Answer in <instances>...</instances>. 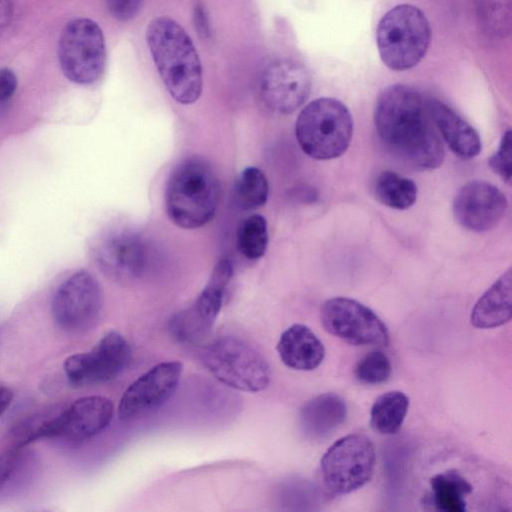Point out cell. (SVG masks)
Listing matches in <instances>:
<instances>
[{
  "label": "cell",
  "instance_id": "3957f363",
  "mask_svg": "<svg viewBox=\"0 0 512 512\" xmlns=\"http://www.w3.org/2000/svg\"><path fill=\"white\" fill-rule=\"evenodd\" d=\"M220 197L212 167L198 157L185 159L171 173L166 189V211L180 228L196 229L210 222Z\"/></svg>",
  "mask_w": 512,
  "mask_h": 512
},
{
  "label": "cell",
  "instance_id": "d4e9b609",
  "mask_svg": "<svg viewBox=\"0 0 512 512\" xmlns=\"http://www.w3.org/2000/svg\"><path fill=\"white\" fill-rule=\"evenodd\" d=\"M63 409L50 408L23 421L14 431L15 445L22 447L41 438L59 437Z\"/></svg>",
  "mask_w": 512,
  "mask_h": 512
},
{
  "label": "cell",
  "instance_id": "ba28073f",
  "mask_svg": "<svg viewBox=\"0 0 512 512\" xmlns=\"http://www.w3.org/2000/svg\"><path fill=\"white\" fill-rule=\"evenodd\" d=\"M63 74L77 84H91L101 76L106 58L100 26L88 18H76L63 28L58 42Z\"/></svg>",
  "mask_w": 512,
  "mask_h": 512
},
{
  "label": "cell",
  "instance_id": "484cf974",
  "mask_svg": "<svg viewBox=\"0 0 512 512\" xmlns=\"http://www.w3.org/2000/svg\"><path fill=\"white\" fill-rule=\"evenodd\" d=\"M268 194V180L260 169L247 167L241 172L235 186V199L239 208L257 209L266 203Z\"/></svg>",
  "mask_w": 512,
  "mask_h": 512
},
{
  "label": "cell",
  "instance_id": "7c38bea8",
  "mask_svg": "<svg viewBox=\"0 0 512 512\" xmlns=\"http://www.w3.org/2000/svg\"><path fill=\"white\" fill-rule=\"evenodd\" d=\"M130 359L131 348L127 340L120 333L110 331L91 351L69 356L64 362V372L74 386L104 383L117 377Z\"/></svg>",
  "mask_w": 512,
  "mask_h": 512
},
{
  "label": "cell",
  "instance_id": "44dd1931",
  "mask_svg": "<svg viewBox=\"0 0 512 512\" xmlns=\"http://www.w3.org/2000/svg\"><path fill=\"white\" fill-rule=\"evenodd\" d=\"M512 274L509 268L475 303L470 322L476 328H495L511 319Z\"/></svg>",
  "mask_w": 512,
  "mask_h": 512
},
{
  "label": "cell",
  "instance_id": "277c9868",
  "mask_svg": "<svg viewBox=\"0 0 512 512\" xmlns=\"http://www.w3.org/2000/svg\"><path fill=\"white\" fill-rule=\"evenodd\" d=\"M295 135L302 151L316 160L341 156L353 135L348 108L335 98L322 97L307 104L299 113Z\"/></svg>",
  "mask_w": 512,
  "mask_h": 512
},
{
  "label": "cell",
  "instance_id": "9a60e30c",
  "mask_svg": "<svg viewBox=\"0 0 512 512\" xmlns=\"http://www.w3.org/2000/svg\"><path fill=\"white\" fill-rule=\"evenodd\" d=\"M182 372L181 362L166 361L139 376L120 399L119 418L123 421L132 420L160 407L175 392Z\"/></svg>",
  "mask_w": 512,
  "mask_h": 512
},
{
  "label": "cell",
  "instance_id": "30bf717a",
  "mask_svg": "<svg viewBox=\"0 0 512 512\" xmlns=\"http://www.w3.org/2000/svg\"><path fill=\"white\" fill-rule=\"evenodd\" d=\"M103 295L98 281L81 270L61 283L52 299V316L56 324L69 333L85 332L99 319Z\"/></svg>",
  "mask_w": 512,
  "mask_h": 512
},
{
  "label": "cell",
  "instance_id": "5b68a950",
  "mask_svg": "<svg viewBox=\"0 0 512 512\" xmlns=\"http://www.w3.org/2000/svg\"><path fill=\"white\" fill-rule=\"evenodd\" d=\"M430 40L431 29L426 16L410 4L391 8L380 19L376 30L380 58L394 71L415 67L425 56Z\"/></svg>",
  "mask_w": 512,
  "mask_h": 512
},
{
  "label": "cell",
  "instance_id": "8fae6325",
  "mask_svg": "<svg viewBox=\"0 0 512 512\" xmlns=\"http://www.w3.org/2000/svg\"><path fill=\"white\" fill-rule=\"evenodd\" d=\"M323 327L332 335L357 346H386L389 332L369 307L348 297L326 300L320 311Z\"/></svg>",
  "mask_w": 512,
  "mask_h": 512
},
{
  "label": "cell",
  "instance_id": "52a82bcc",
  "mask_svg": "<svg viewBox=\"0 0 512 512\" xmlns=\"http://www.w3.org/2000/svg\"><path fill=\"white\" fill-rule=\"evenodd\" d=\"M375 464L372 441L363 434H348L334 442L321 458L323 485L334 496L356 491L370 481Z\"/></svg>",
  "mask_w": 512,
  "mask_h": 512
},
{
  "label": "cell",
  "instance_id": "7402d4cb",
  "mask_svg": "<svg viewBox=\"0 0 512 512\" xmlns=\"http://www.w3.org/2000/svg\"><path fill=\"white\" fill-rule=\"evenodd\" d=\"M430 504L441 512H464L467 509L466 497L473 487L457 471L449 470L434 475L430 479Z\"/></svg>",
  "mask_w": 512,
  "mask_h": 512
},
{
  "label": "cell",
  "instance_id": "4fadbf2b",
  "mask_svg": "<svg viewBox=\"0 0 512 512\" xmlns=\"http://www.w3.org/2000/svg\"><path fill=\"white\" fill-rule=\"evenodd\" d=\"M92 255L103 274L121 283L142 276L148 262L145 241L138 233L126 228L101 234L93 243Z\"/></svg>",
  "mask_w": 512,
  "mask_h": 512
},
{
  "label": "cell",
  "instance_id": "603a6c76",
  "mask_svg": "<svg viewBox=\"0 0 512 512\" xmlns=\"http://www.w3.org/2000/svg\"><path fill=\"white\" fill-rule=\"evenodd\" d=\"M409 398L401 391H389L378 396L370 410V425L382 435L397 433L406 417Z\"/></svg>",
  "mask_w": 512,
  "mask_h": 512
},
{
  "label": "cell",
  "instance_id": "f1b7e54d",
  "mask_svg": "<svg viewBox=\"0 0 512 512\" xmlns=\"http://www.w3.org/2000/svg\"><path fill=\"white\" fill-rule=\"evenodd\" d=\"M488 164L496 174L510 184L512 176V134L510 129L503 134L499 148L489 158Z\"/></svg>",
  "mask_w": 512,
  "mask_h": 512
},
{
  "label": "cell",
  "instance_id": "4316f807",
  "mask_svg": "<svg viewBox=\"0 0 512 512\" xmlns=\"http://www.w3.org/2000/svg\"><path fill=\"white\" fill-rule=\"evenodd\" d=\"M268 242L267 222L262 215H250L240 224L237 231V247L247 259H260L266 252Z\"/></svg>",
  "mask_w": 512,
  "mask_h": 512
},
{
  "label": "cell",
  "instance_id": "ffe728a7",
  "mask_svg": "<svg viewBox=\"0 0 512 512\" xmlns=\"http://www.w3.org/2000/svg\"><path fill=\"white\" fill-rule=\"evenodd\" d=\"M431 113L441 138L454 154L462 159H471L480 153L479 134L451 107L431 98Z\"/></svg>",
  "mask_w": 512,
  "mask_h": 512
},
{
  "label": "cell",
  "instance_id": "9c48e42d",
  "mask_svg": "<svg viewBox=\"0 0 512 512\" xmlns=\"http://www.w3.org/2000/svg\"><path fill=\"white\" fill-rule=\"evenodd\" d=\"M232 276L233 266L230 260L220 259L193 305L172 317L169 328L178 341L195 344L209 336Z\"/></svg>",
  "mask_w": 512,
  "mask_h": 512
},
{
  "label": "cell",
  "instance_id": "83f0119b",
  "mask_svg": "<svg viewBox=\"0 0 512 512\" xmlns=\"http://www.w3.org/2000/svg\"><path fill=\"white\" fill-rule=\"evenodd\" d=\"M391 372L392 366L390 359L380 350H373L367 353L357 363L354 370L356 379L368 385H377L386 382Z\"/></svg>",
  "mask_w": 512,
  "mask_h": 512
},
{
  "label": "cell",
  "instance_id": "ac0fdd59",
  "mask_svg": "<svg viewBox=\"0 0 512 512\" xmlns=\"http://www.w3.org/2000/svg\"><path fill=\"white\" fill-rule=\"evenodd\" d=\"M347 417V405L335 393H323L308 400L299 411V427L310 440H323L336 431Z\"/></svg>",
  "mask_w": 512,
  "mask_h": 512
},
{
  "label": "cell",
  "instance_id": "8992f818",
  "mask_svg": "<svg viewBox=\"0 0 512 512\" xmlns=\"http://www.w3.org/2000/svg\"><path fill=\"white\" fill-rule=\"evenodd\" d=\"M203 362L219 382L235 390L259 392L270 383L271 370L265 358L233 335L211 341L204 349Z\"/></svg>",
  "mask_w": 512,
  "mask_h": 512
},
{
  "label": "cell",
  "instance_id": "836d02e7",
  "mask_svg": "<svg viewBox=\"0 0 512 512\" xmlns=\"http://www.w3.org/2000/svg\"><path fill=\"white\" fill-rule=\"evenodd\" d=\"M12 399V391L5 386H0V418L10 406Z\"/></svg>",
  "mask_w": 512,
  "mask_h": 512
},
{
  "label": "cell",
  "instance_id": "e0dca14e",
  "mask_svg": "<svg viewBox=\"0 0 512 512\" xmlns=\"http://www.w3.org/2000/svg\"><path fill=\"white\" fill-rule=\"evenodd\" d=\"M114 405L104 396H86L74 401L62 412L59 437L83 441L103 432L111 423Z\"/></svg>",
  "mask_w": 512,
  "mask_h": 512
},
{
  "label": "cell",
  "instance_id": "d6986e66",
  "mask_svg": "<svg viewBox=\"0 0 512 512\" xmlns=\"http://www.w3.org/2000/svg\"><path fill=\"white\" fill-rule=\"evenodd\" d=\"M277 352L284 365L297 371L316 369L325 356V348L320 339L309 327L299 323L282 332Z\"/></svg>",
  "mask_w": 512,
  "mask_h": 512
},
{
  "label": "cell",
  "instance_id": "2e32d148",
  "mask_svg": "<svg viewBox=\"0 0 512 512\" xmlns=\"http://www.w3.org/2000/svg\"><path fill=\"white\" fill-rule=\"evenodd\" d=\"M508 202L501 190L486 181H471L455 195L453 213L456 221L474 232L495 228L504 217Z\"/></svg>",
  "mask_w": 512,
  "mask_h": 512
},
{
  "label": "cell",
  "instance_id": "4dcf8cb0",
  "mask_svg": "<svg viewBox=\"0 0 512 512\" xmlns=\"http://www.w3.org/2000/svg\"><path fill=\"white\" fill-rule=\"evenodd\" d=\"M143 0H106L109 13L117 20L128 21L140 10Z\"/></svg>",
  "mask_w": 512,
  "mask_h": 512
},
{
  "label": "cell",
  "instance_id": "1f68e13d",
  "mask_svg": "<svg viewBox=\"0 0 512 512\" xmlns=\"http://www.w3.org/2000/svg\"><path fill=\"white\" fill-rule=\"evenodd\" d=\"M17 89V77L9 68L0 69V102L9 100Z\"/></svg>",
  "mask_w": 512,
  "mask_h": 512
},
{
  "label": "cell",
  "instance_id": "f546056e",
  "mask_svg": "<svg viewBox=\"0 0 512 512\" xmlns=\"http://www.w3.org/2000/svg\"><path fill=\"white\" fill-rule=\"evenodd\" d=\"M484 3V7L491 10V12L484 10L481 17H483L486 24L492 21L490 28L493 29V32L502 33L505 30V16L509 17V15H506L509 12L505 13V10H509V7H506L505 0H485Z\"/></svg>",
  "mask_w": 512,
  "mask_h": 512
},
{
  "label": "cell",
  "instance_id": "6da1fadb",
  "mask_svg": "<svg viewBox=\"0 0 512 512\" xmlns=\"http://www.w3.org/2000/svg\"><path fill=\"white\" fill-rule=\"evenodd\" d=\"M374 123L383 146L404 164L421 171L442 164L444 146L430 97L410 86H389L376 101Z\"/></svg>",
  "mask_w": 512,
  "mask_h": 512
},
{
  "label": "cell",
  "instance_id": "e575fe53",
  "mask_svg": "<svg viewBox=\"0 0 512 512\" xmlns=\"http://www.w3.org/2000/svg\"><path fill=\"white\" fill-rule=\"evenodd\" d=\"M1 477H2V469H1V465H0V480H1Z\"/></svg>",
  "mask_w": 512,
  "mask_h": 512
},
{
  "label": "cell",
  "instance_id": "5bb4252c",
  "mask_svg": "<svg viewBox=\"0 0 512 512\" xmlns=\"http://www.w3.org/2000/svg\"><path fill=\"white\" fill-rule=\"evenodd\" d=\"M311 85L310 73L302 63L280 58L271 61L261 71L258 92L267 109L278 114H290L306 102Z\"/></svg>",
  "mask_w": 512,
  "mask_h": 512
},
{
  "label": "cell",
  "instance_id": "7a4b0ae2",
  "mask_svg": "<svg viewBox=\"0 0 512 512\" xmlns=\"http://www.w3.org/2000/svg\"><path fill=\"white\" fill-rule=\"evenodd\" d=\"M146 41L169 94L180 104L196 102L202 93V66L183 27L168 16L155 17L147 25Z\"/></svg>",
  "mask_w": 512,
  "mask_h": 512
},
{
  "label": "cell",
  "instance_id": "cb8c5ba5",
  "mask_svg": "<svg viewBox=\"0 0 512 512\" xmlns=\"http://www.w3.org/2000/svg\"><path fill=\"white\" fill-rule=\"evenodd\" d=\"M373 192L380 203L396 210L409 209L417 199L416 184L393 171H383L376 177Z\"/></svg>",
  "mask_w": 512,
  "mask_h": 512
},
{
  "label": "cell",
  "instance_id": "d6a6232c",
  "mask_svg": "<svg viewBox=\"0 0 512 512\" xmlns=\"http://www.w3.org/2000/svg\"><path fill=\"white\" fill-rule=\"evenodd\" d=\"M14 16L11 0H0V35L10 26Z\"/></svg>",
  "mask_w": 512,
  "mask_h": 512
}]
</instances>
